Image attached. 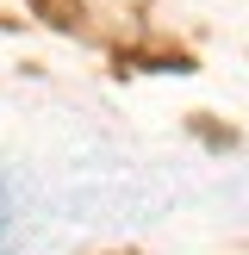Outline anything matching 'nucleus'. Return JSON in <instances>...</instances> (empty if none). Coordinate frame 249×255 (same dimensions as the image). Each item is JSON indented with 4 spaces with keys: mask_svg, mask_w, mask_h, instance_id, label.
Returning <instances> with one entry per match:
<instances>
[]
</instances>
